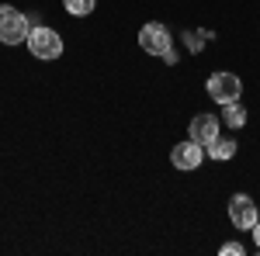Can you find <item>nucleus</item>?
Masks as SVG:
<instances>
[{
  "label": "nucleus",
  "instance_id": "9d476101",
  "mask_svg": "<svg viewBox=\"0 0 260 256\" xmlns=\"http://www.w3.org/2000/svg\"><path fill=\"white\" fill-rule=\"evenodd\" d=\"M94 4H98V0H62V7H66L73 18H87V14H94Z\"/></svg>",
  "mask_w": 260,
  "mask_h": 256
},
{
  "label": "nucleus",
  "instance_id": "7ed1b4c3",
  "mask_svg": "<svg viewBox=\"0 0 260 256\" xmlns=\"http://www.w3.org/2000/svg\"><path fill=\"white\" fill-rule=\"evenodd\" d=\"M139 45H142V52H149V56H163L167 49H174V35H170L167 24L149 21V24L139 28Z\"/></svg>",
  "mask_w": 260,
  "mask_h": 256
},
{
  "label": "nucleus",
  "instance_id": "6e6552de",
  "mask_svg": "<svg viewBox=\"0 0 260 256\" xmlns=\"http://www.w3.org/2000/svg\"><path fill=\"white\" fill-rule=\"evenodd\" d=\"M222 121H225L229 128H243V125H246V107H243L240 100L222 104Z\"/></svg>",
  "mask_w": 260,
  "mask_h": 256
},
{
  "label": "nucleus",
  "instance_id": "1a4fd4ad",
  "mask_svg": "<svg viewBox=\"0 0 260 256\" xmlns=\"http://www.w3.org/2000/svg\"><path fill=\"white\" fill-rule=\"evenodd\" d=\"M208 156L212 159H233L236 156V142H233V138H215V142H208Z\"/></svg>",
  "mask_w": 260,
  "mask_h": 256
},
{
  "label": "nucleus",
  "instance_id": "f03ea898",
  "mask_svg": "<svg viewBox=\"0 0 260 256\" xmlns=\"http://www.w3.org/2000/svg\"><path fill=\"white\" fill-rule=\"evenodd\" d=\"M24 45L31 49L35 59H59V56H62V39L52 31V28H45V24L31 28L28 39H24Z\"/></svg>",
  "mask_w": 260,
  "mask_h": 256
},
{
  "label": "nucleus",
  "instance_id": "20e7f679",
  "mask_svg": "<svg viewBox=\"0 0 260 256\" xmlns=\"http://www.w3.org/2000/svg\"><path fill=\"white\" fill-rule=\"evenodd\" d=\"M240 94H243L240 77H233V73H212V77H208V97L212 100L233 104V100H240Z\"/></svg>",
  "mask_w": 260,
  "mask_h": 256
},
{
  "label": "nucleus",
  "instance_id": "423d86ee",
  "mask_svg": "<svg viewBox=\"0 0 260 256\" xmlns=\"http://www.w3.org/2000/svg\"><path fill=\"white\" fill-rule=\"evenodd\" d=\"M201 159H205V145H198L194 138H187V142H177V145L170 149V163H174L177 170H198Z\"/></svg>",
  "mask_w": 260,
  "mask_h": 256
},
{
  "label": "nucleus",
  "instance_id": "0eeeda50",
  "mask_svg": "<svg viewBox=\"0 0 260 256\" xmlns=\"http://www.w3.org/2000/svg\"><path fill=\"white\" fill-rule=\"evenodd\" d=\"M187 138H194L198 145L208 149V142L219 138V118H212V115H198V118L187 125Z\"/></svg>",
  "mask_w": 260,
  "mask_h": 256
},
{
  "label": "nucleus",
  "instance_id": "39448f33",
  "mask_svg": "<svg viewBox=\"0 0 260 256\" xmlns=\"http://www.w3.org/2000/svg\"><path fill=\"white\" fill-rule=\"evenodd\" d=\"M229 218H233L236 229H253L260 218V208L253 204L250 194H233L229 197Z\"/></svg>",
  "mask_w": 260,
  "mask_h": 256
},
{
  "label": "nucleus",
  "instance_id": "4468645a",
  "mask_svg": "<svg viewBox=\"0 0 260 256\" xmlns=\"http://www.w3.org/2000/svg\"><path fill=\"white\" fill-rule=\"evenodd\" d=\"M253 242H257V249H260V218H257V225H253Z\"/></svg>",
  "mask_w": 260,
  "mask_h": 256
},
{
  "label": "nucleus",
  "instance_id": "f8f14e48",
  "mask_svg": "<svg viewBox=\"0 0 260 256\" xmlns=\"http://www.w3.org/2000/svg\"><path fill=\"white\" fill-rule=\"evenodd\" d=\"M219 253H222V256H243V246H240V242H225Z\"/></svg>",
  "mask_w": 260,
  "mask_h": 256
},
{
  "label": "nucleus",
  "instance_id": "9b49d317",
  "mask_svg": "<svg viewBox=\"0 0 260 256\" xmlns=\"http://www.w3.org/2000/svg\"><path fill=\"white\" fill-rule=\"evenodd\" d=\"M201 39H208V35H201V31H187V49H191V52H198Z\"/></svg>",
  "mask_w": 260,
  "mask_h": 256
},
{
  "label": "nucleus",
  "instance_id": "f257e3e1",
  "mask_svg": "<svg viewBox=\"0 0 260 256\" xmlns=\"http://www.w3.org/2000/svg\"><path fill=\"white\" fill-rule=\"evenodd\" d=\"M31 24H28V14L14 11L11 4H0V42L4 45H21L28 39Z\"/></svg>",
  "mask_w": 260,
  "mask_h": 256
},
{
  "label": "nucleus",
  "instance_id": "ddd939ff",
  "mask_svg": "<svg viewBox=\"0 0 260 256\" xmlns=\"http://www.w3.org/2000/svg\"><path fill=\"white\" fill-rule=\"evenodd\" d=\"M163 62H167V66H174V62H177V52H174V49H167V52H163Z\"/></svg>",
  "mask_w": 260,
  "mask_h": 256
}]
</instances>
